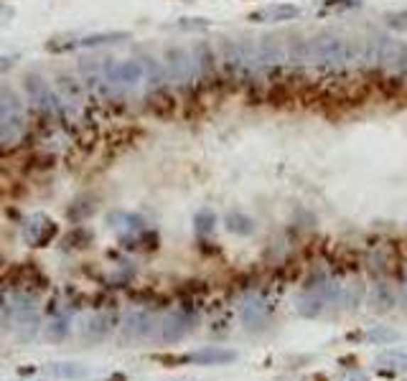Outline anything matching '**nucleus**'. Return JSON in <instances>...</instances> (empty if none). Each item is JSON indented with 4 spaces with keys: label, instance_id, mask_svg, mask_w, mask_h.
<instances>
[{
    "label": "nucleus",
    "instance_id": "obj_9",
    "mask_svg": "<svg viewBox=\"0 0 407 381\" xmlns=\"http://www.w3.org/2000/svg\"><path fill=\"white\" fill-rule=\"evenodd\" d=\"M392 41L395 38L387 36V33H379V31H371L369 36L362 41V56H359V61L364 64L367 69H382V61L384 56H387L389 46H392Z\"/></svg>",
    "mask_w": 407,
    "mask_h": 381
},
{
    "label": "nucleus",
    "instance_id": "obj_26",
    "mask_svg": "<svg viewBox=\"0 0 407 381\" xmlns=\"http://www.w3.org/2000/svg\"><path fill=\"white\" fill-rule=\"evenodd\" d=\"M367 341H369V343L387 346V343H395V341H400V333H397L395 328H389V326H371L369 331H367Z\"/></svg>",
    "mask_w": 407,
    "mask_h": 381
},
{
    "label": "nucleus",
    "instance_id": "obj_20",
    "mask_svg": "<svg viewBox=\"0 0 407 381\" xmlns=\"http://www.w3.org/2000/svg\"><path fill=\"white\" fill-rule=\"evenodd\" d=\"M109 328H112V315L94 313L89 321L85 323V328H82V336H85V341H89V343H99L102 338H107Z\"/></svg>",
    "mask_w": 407,
    "mask_h": 381
},
{
    "label": "nucleus",
    "instance_id": "obj_11",
    "mask_svg": "<svg viewBox=\"0 0 407 381\" xmlns=\"http://www.w3.org/2000/svg\"><path fill=\"white\" fill-rule=\"evenodd\" d=\"M270 315H273V308L262 295H249L244 297L242 303V323L249 328V331H260L270 323Z\"/></svg>",
    "mask_w": 407,
    "mask_h": 381
},
{
    "label": "nucleus",
    "instance_id": "obj_15",
    "mask_svg": "<svg viewBox=\"0 0 407 381\" xmlns=\"http://www.w3.org/2000/svg\"><path fill=\"white\" fill-rule=\"evenodd\" d=\"M237 358V353L229 351V348H219V346H207V348H199V351H191L183 361L189 363H201V366H219V363H229Z\"/></svg>",
    "mask_w": 407,
    "mask_h": 381
},
{
    "label": "nucleus",
    "instance_id": "obj_33",
    "mask_svg": "<svg viewBox=\"0 0 407 381\" xmlns=\"http://www.w3.org/2000/svg\"><path fill=\"white\" fill-rule=\"evenodd\" d=\"M13 64H16V56H0V74L8 72Z\"/></svg>",
    "mask_w": 407,
    "mask_h": 381
},
{
    "label": "nucleus",
    "instance_id": "obj_35",
    "mask_svg": "<svg viewBox=\"0 0 407 381\" xmlns=\"http://www.w3.org/2000/svg\"><path fill=\"white\" fill-rule=\"evenodd\" d=\"M405 381H407V379H405Z\"/></svg>",
    "mask_w": 407,
    "mask_h": 381
},
{
    "label": "nucleus",
    "instance_id": "obj_29",
    "mask_svg": "<svg viewBox=\"0 0 407 381\" xmlns=\"http://www.w3.org/2000/svg\"><path fill=\"white\" fill-rule=\"evenodd\" d=\"M384 26L389 31H397V33H405L407 31V11H392L384 16Z\"/></svg>",
    "mask_w": 407,
    "mask_h": 381
},
{
    "label": "nucleus",
    "instance_id": "obj_6",
    "mask_svg": "<svg viewBox=\"0 0 407 381\" xmlns=\"http://www.w3.org/2000/svg\"><path fill=\"white\" fill-rule=\"evenodd\" d=\"M283 67H288V49H286V41L280 36H268L257 38V69L260 72H280Z\"/></svg>",
    "mask_w": 407,
    "mask_h": 381
},
{
    "label": "nucleus",
    "instance_id": "obj_10",
    "mask_svg": "<svg viewBox=\"0 0 407 381\" xmlns=\"http://www.w3.org/2000/svg\"><path fill=\"white\" fill-rule=\"evenodd\" d=\"M300 16H303V8L295 3H270L249 13V21L252 23H291V21H298Z\"/></svg>",
    "mask_w": 407,
    "mask_h": 381
},
{
    "label": "nucleus",
    "instance_id": "obj_2",
    "mask_svg": "<svg viewBox=\"0 0 407 381\" xmlns=\"http://www.w3.org/2000/svg\"><path fill=\"white\" fill-rule=\"evenodd\" d=\"M339 287L341 282L326 277V275H318V277L308 280L300 290L298 300H295V310H298L300 318H316L331 303H336L339 297Z\"/></svg>",
    "mask_w": 407,
    "mask_h": 381
},
{
    "label": "nucleus",
    "instance_id": "obj_25",
    "mask_svg": "<svg viewBox=\"0 0 407 381\" xmlns=\"http://www.w3.org/2000/svg\"><path fill=\"white\" fill-rule=\"evenodd\" d=\"M362 297H364L362 285H359V282H349V285H341V287H339V297H336V303L347 305V308H354V305L362 303Z\"/></svg>",
    "mask_w": 407,
    "mask_h": 381
},
{
    "label": "nucleus",
    "instance_id": "obj_27",
    "mask_svg": "<svg viewBox=\"0 0 407 381\" xmlns=\"http://www.w3.org/2000/svg\"><path fill=\"white\" fill-rule=\"evenodd\" d=\"M214 226H217V214L209 211V209H201V211H196V216H194V229H196V234H201V236L212 234Z\"/></svg>",
    "mask_w": 407,
    "mask_h": 381
},
{
    "label": "nucleus",
    "instance_id": "obj_12",
    "mask_svg": "<svg viewBox=\"0 0 407 381\" xmlns=\"http://www.w3.org/2000/svg\"><path fill=\"white\" fill-rule=\"evenodd\" d=\"M56 234V224L51 221L46 214H33L26 219L23 224V239L31 247H43L46 242H51Z\"/></svg>",
    "mask_w": 407,
    "mask_h": 381
},
{
    "label": "nucleus",
    "instance_id": "obj_28",
    "mask_svg": "<svg viewBox=\"0 0 407 381\" xmlns=\"http://www.w3.org/2000/svg\"><path fill=\"white\" fill-rule=\"evenodd\" d=\"M140 64H143V74L148 77V84H151V87H158L161 82H163V67H161L158 61L148 56V59H143Z\"/></svg>",
    "mask_w": 407,
    "mask_h": 381
},
{
    "label": "nucleus",
    "instance_id": "obj_30",
    "mask_svg": "<svg viewBox=\"0 0 407 381\" xmlns=\"http://www.w3.org/2000/svg\"><path fill=\"white\" fill-rule=\"evenodd\" d=\"M176 26L181 31H204V28H209V21L207 18H181Z\"/></svg>",
    "mask_w": 407,
    "mask_h": 381
},
{
    "label": "nucleus",
    "instance_id": "obj_17",
    "mask_svg": "<svg viewBox=\"0 0 407 381\" xmlns=\"http://www.w3.org/2000/svg\"><path fill=\"white\" fill-rule=\"evenodd\" d=\"M382 72L395 74V77H407V43L395 38L389 46L387 56L382 61Z\"/></svg>",
    "mask_w": 407,
    "mask_h": 381
},
{
    "label": "nucleus",
    "instance_id": "obj_32",
    "mask_svg": "<svg viewBox=\"0 0 407 381\" xmlns=\"http://www.w3.org/2000/svg\"><path fill=\"white\" fill-rule=\"evenodd\" d=\"M328 8H357L362 6V0H326Z\"/></svg>",
    "mask_w": 407,
    "mask_h": 381
},
{
    "label": "nucleus",
    "instance_id": "obj_16",
    "mask_svg": "<svg viewBox=\"0 0 407 381\" xmlns=\"http://www.w3.org/2000/svg\"><path fill=\"white\" fill-rule=\"evenodd\" d=\"M153 331H156V318L146 310H133L125 318V336L130 338H148Z\"/></svg>",
    "mask_w": 407,
    "mask_h": 381
},
{
    "label": "nucleus",
    "instance_id": "obj_4",
    "mask_svg": "<svg viewBox=\"0 0 407 381\" xmlns=\"http://www.w3.org/2000/svg\"><path fill=\"white\" fill-rule=\"evenodd\" d=\"M23 133V102L11 87H0V140H16Z\"/></svg>",
    "mask_w": 407,
    "mask_h": 381
},
{
    "label": "nucleus",
    "instance_id": "obj_8",
    "mask_svg": "<svg viewBox=\"0 0 407 381\" xmlns=\"http://www.w3.org/2000/svg\"><path fill=\"white\" fill-rule=\"evenodd\" d=\"M165 69H168V77L176 84H189L191 79L196 77V72H199L194 54H189L181 46H173V49L165 51Z\"/></svg>",
    "mask_w": 407,
    "mask_h": 381
},
{
    "label": "nucleus",
    "instance_id": "obj_13",
    "mask_svg": "<svg viewBox=\"0 0 407 381\" xmlns=\"http://www.w3.org/2000/svg\"><path fill=\"white\" fill-rule=\"evenodd\" d=\"M191 326H194V318H191L189 313H183V310H176V313H170L163 318V323H161V338L165 341V343H176V341H181L186 333L191 331Z\"/></svg>",
    "mask_w": 407,
    "mask_h": 381
},
{
    "label": "nucleus",
    "instance_id": "obj_14",
    "mask_svg": "<svg viewBox=\"0 0 407 381\" xmlns=\"http://www.w3.org/2000/svg\"><path fill=\"white\" fill-rule=\"evenodd\" d=\"M26 89H28L31 99L38 104V107L43 109V112H49V115H54L56 109H59V97H56L54 92L46 87V82L38 77H28V82H26Z\"/></svg>",
    "mask_w": 407,
    "mask_h": 381
},
{
    "label": "nucleus",
    "instance_id": "obj_7",
    "mask_svg": "<svg viewBox=\"0 0 407 381\" xmlns=\"http://www.w3.org/2000/svg\"><path fill=\"white\" fill-rule=\"evenodd\" d=\"M125 31H109V33H89V36L80 38H51L46 43L49 51H69V49H94V46H104V43H120L128 41Z\"/></svg>",
    "mask_w": 407,
    "mask_h": 381
},
{
    "label": "nucleus",
    "instance_id": "obj_34",
    "mask_svg": "<svg viewBox=\"0 0 407 381\" xmlns=\"http://www.w3.org/2000/svg\"><path fill=\"white\" fill-rule=\"evenodd\" d=\"M400 300H402V308L407 310V275H405V282H402V292H400Z\"/></svg>",
    "mask_w": 407,
    "mask_h": 381
},
{
    "label": "nucleus",
    "instance_id": "obj_22",
    "mask_svg": "<svg viewBox=\"0 0 407 381\" xmlns=\"http://www.w3.org/2000/svg\"><path fill=\"white\" fill-rule=\"evenodd\" d=\"M227 229L237 236H249L255 231V219L247 216L244 211H229L227 214Z\"/></svg>",
    "mask_w": 407,
    "mask_h": 381
},
{
    "label": "nucleus",
    "instance_id": "obj_19",
    "mask_svg": "<svg viewBox=\"0 0 407 381\" xmlns=\"http://www.w3.org/2000/svg\"><path fill=\"white\" fill-rule=\"evenodd\" d=\"M143 64L140 61H122V64H115L112 69V84L120 87H135L143 82Z\"/></svg>",
    "mask_w": 407,
    "mask_h": 381
},
{
    "label": "nucleus",
    "instance_id": "obj_23",
    "mask_svg": "<svg viewBox=\"0 0 407 381\" xmlns=\"http://www.w3.org/2000/svg\"><path fill=\"white\" fill-rule=\"evenodd\" d=\"M109 221H112L115 229H120L122 234H128V236H133V234H138V231L146 229V221H143L140 216H135V214H112Z\"/></svg>",
    "mask_w": 407,
    "mask_h": 381
},
{
    "label": "nucleus",
    "instance_id": "obj_3",
    "mask_svg": "<svg viewBox=\"0 0 407 381\" xmlns=\"http://www.w3.org/2000/svg\"><path fill=\"white\" fill-rule=\"evenodd\" d=\"M11 303V315H13V328L18 333L21 338L31 341L41 328V315H38V305L36 297L26 295V292H13L8 297Z\"/></svg>",
    "mask_w": 407,
    "mask_h": 381
},
{
    "label": "nucleus",
    "instance_id": "obj_24",
    "mask_svg": "<svg viewBox=\"0 0 407 381\" xmlns=\"http://www.w3.org/2000/svg\"><path fill=\"white\" fill-rule=\"evenodd\" d=\"M49 374L54 379H67V381H80L87 376V369L80 363H51Z\"/></svg>",
    "mask_w": 407,
    "mask_h": 381
},
{
    "label": "nucleus",
    "instance_id": "obj_31",
    "mask_svg": "<svg viewBox=\"0 0 407 381\" xmlns=\"http://www.w3.org/2000/svg\"><path fill=\"white\" fill-rule=\"evenodd\" d=\"M339 381H369V376H367V371H362V369H347L339 376Z\"/></svg>",
    "mask_w": 407,
    "mask_h": 381
},
{
    "label": "nucleus",
    "instance_id": "obj_18",
    "mask_svg": "<svg viewBox=\"0 0 407 381\" xmlns=\"http://www.w3.org/2000/svg\"><path fill=\"white\" fill-rule=\"evenodd\" d=\"M374 366L382 374H400V371H407V351L405 348H387L382 351L377 358H374Z\"/></svg>",
    "mask_w": 407,
    "mask_h": 381
},
{
    "label": "nucleus",
    "instance_id": "obj_5",
    "mask_svg": "<svg viewBox=\"0 0 407 381\" xmlns=\"http://www.w3.org/2000/svg\"><path fill=\"white\" fill-rule=\"evenodd\" d=\"M224 61L234 74H255L257 69V41L255 38H229L224 43Z\"/></svg>",
    "mask_w": 407,
    "mask_h": 381
},
{
    "label": "nucleus",
    "instance_id": "obj_1",
    "mask_svg": "<svg viewBox=\"0 0 407 381\" xmlns=\"http://www.w3.org/2000/svg\"><path fill=\"white\" fill-rule=\"evenodd\" d=\"M362 56V43L352 41L339 31H323L308 38V67L323 74H339L352 69Z\"/></svg>",
    "mask_w": 407,
    "mask_h": 381
},
{
    "label": "nucleus",
    "instance_id": "obj_21",
    "mask_svg": "<svg viewBox=\"0 0 407 381\" xmlns=\"http://www.w3.org/2000/svg\"><path fill=\"white\" fill-rule=\"evenodd\" d=\"M395 303H397L395 287H392L387 280H379V282L374 285V290H371V308L379 310V313H387V310H392Z\"/></svg>",
    "mask_w": 407,
    "mask_h": 381
}]
</instances>
